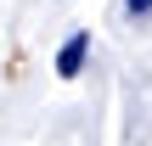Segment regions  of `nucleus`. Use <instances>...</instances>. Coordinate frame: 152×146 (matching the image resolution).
I'll return each mask as SVG.
<instances>
[{
    "label": "nucleus",
    "instance_id": "obj_1",
    "mask_svg": "<svg viewBox=\"0 0 152 146\" xmlns=\"http://www.w3.org/2000/svg\"><path fill=\"white\" fill-rule=\"evenodd\" d=\"M85 56H90V28H73L56 51V79H79L85 73Z\"/></svg>",
    "mask_w": 152,
    "mask_h": 146
},
{
    "label": "nucleus",
    "instance_id": "obj_2",
    "mask_svg": "<svg viewBox=\"0 0 152 146\" xmlns=\"http://www.w3.org/2000/svg\"><path fill=\"white\" fill-rule=\"evenodd\" d=\"M124 11H130V17H147V11H152V0H124Z\"/></svg>",
    "mask_w": 152,
    "mask_h": 146
}]
</instances>
